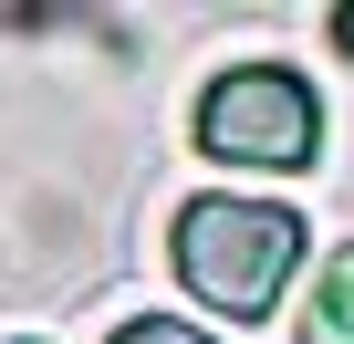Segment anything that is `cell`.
I'll return each instance as SVG.
<instances>
[{
    "label": "cell",
    "mask_w": 354,
    "mask_h": 344,
    "mask_svg": "<svg viewBox=\"0 0 354 344\" xmlns=\"http://www.w3.org/2000/svg\"><path fill=\"white\" fill-rule=\"evenodd\" d=\"M167 251H177V282L209 313L261 323L302 271V209H281V199H188Z\"/></svg>",
    "instance_id": "1"
},
{
    "label": "cell",
    "mask_w": 354,
    "mask_h": 344,
    "mask_svg": "<svg viewBox=\"0 0 354 344\" xmlns=\"http://www.w3.org/2000/svg\"><path fill=\"white\" fill-rule=\"evenodd\" d=\"M198 146L230 167H313L323 156V105L281 63H240L198 94Z\"/></svg>",
    "instance_id": "2"
},
{
    "label": "cell",
    "mask_w": 354,
    "mask_h": 344,
    "mask_svg": "<svg viewBox=\"0 0 354 344\" xmlns=\"http://www.w3.org/2000/svg\"><path fill=\"white\" fill-rule=\"evenodd\" d=\"M302 344H354V251H333L302 292Z\"/></svg>",
    "instance_id": "3"
},
{
    "label": "cell",
    "mask_w": 354,
    "mask_h": 344,
    "mask_svg": "<svg viewBox=\"0 0 354 344\" xmlns=\"http://www.w3.org/2000/svg\"><path fill=\"white\" fill-rule=\"evenodd\" d=\"M115 344H209V334L177 323V313H146V323H115Z\"/></svg>",
    "instance_id": "4"
},
{
    "label": "cell",
    "mask_w": 354,
    "mask_h": 344,
    "mask_svg": "<svg viewBox=\"0 0 354 344\" xmlns=\"http://www.w3.org/2000/svg\"><path fill=\"white\" fill-rule=\"evenodd\" d=\"M333 42H344V53H354V0H344V11H333Z\"/></svg>",
    "instance_id": "5"
}]
</instances>
